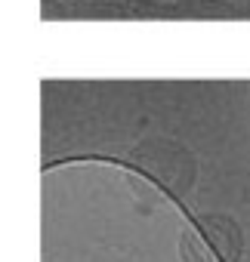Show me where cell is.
I'll return each mask as SVG.
<instances>
[{
  "instance_id": "obj_1",
  "label": "cell",
  "mask_w": 250,
  "mask_h": 262,
  "mask_svg": "<svg viewBox=\"0 0 250 262\" xmlns=\"http://www.w3.org/2000/svg\"><path fill=\"white\" fill-rule=\"evenodd\" d=\"M40 262H225L182 201L111 155L40 167Z\"/></svg>"
}]
</instances>
